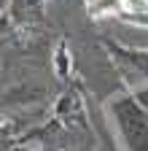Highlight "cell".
Masks as SVG:
<instances>
[{
  "instance_id": "1",
  "label": "cell",
  "mask_w": 148,
  "mask_h": 151,
  "mask_svg": "<svg viewBox=\"0 0 148 151\" xmlns=\"http://www.w3.org/2000/svg\"><path fill=\"white\" fill-rule=\"evenodd\" d=\"M119 6H121V0H89V14L92 16H105Z\"/></svg>"
},
{
  "instance_id": "2",
  "label": "cell",
  "mask_w": 148,
  "mask_h": 151,
  "mask_svg": "<svg viewBox=\"0 0 148 151\" xmlns=\"http://www.w3.org/2000/svg\"><path fill=\"white\" fill-rule=\"evenodd\" d=\"M121 8L132 14H148V0H121Z\"/></svg>"
}]
</instances>
